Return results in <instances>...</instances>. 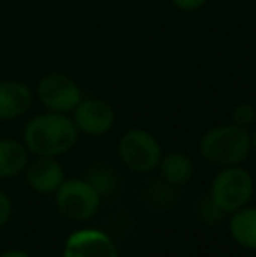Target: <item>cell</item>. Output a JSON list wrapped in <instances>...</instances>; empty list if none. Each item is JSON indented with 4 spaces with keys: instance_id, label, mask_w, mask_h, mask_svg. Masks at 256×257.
I'll return each mask as SVG.
<instances>
[{
    "instance_id": "1",
    "label": "cell",
    "mask_w": 256,
    "mask_h": 257,
    "mask_svg": "<svg viewBox=\"0 0 256 257\" xmlns=\"http://www.w3.org/2000/svg\"><path fill=\"white\" fill-rule=\"evenodd\" d=\"M79 130L75 128L70 114L46 110L34 115L23 126L21 142L34 156H60L70 153L79 142Z\"/></svg>"
},
{
    "instance_id": "2",
    "label": "cell",
    "mask_w": 256,
    "mask_h": 257,
    "mask_svg": "<svg viewBox=\"0 0 256 257\" xmlns=\"http://www.w3.org/2000/svg\"><path fill=\"white\" fill-rule=\"evenodd\" d=\"M198 153L218 168L242 165L251 154V132L233 122L212 126L198 140Z\"/></svg>"
},
{
    "instance_id": "3",
    "label": "cell",
    "mask_w": 256,
    "mask_h": 257,
    "mask_svg": "<svg viewBox=\"0 0 256 257\" xmlns=\"http://www.w3.org/2000/svg\"><path fill=\"white\" fill-rule=\"evenodd\" d=\"M254 194V179L242 165L219 168L209 189V198L226 215L249 205Z\"/></svg>"
},
{
    "instance_id": "4",
    "label": "cell",
    "mask_w": 256,
    "mask_h": 257,
    "mask_svg": "<svg viewBox=\"0 0 256 257\" xmlns=\"http://www.w3.org/2000/svg\"><path fill=\"white\" fill-rule=\"evenodd\" d=\"M118 156L128 170L135 173H149L158 170L163 156L161 144L151 132L142 128L127 130L118 140Z\"/></svg>"
},
{
    "instance_id": "5",
    "label": "cell",
    "mask_w": 256,
    "mask_h": 257,
    "mask_svg": "<svg viewBox=\"0 0 256 257\" xmlns=\"http://www.w3.org/2000/svg\"><path fill=\"white\" fill-rule=\"evenodd\" d=\"M56 208L72 222H86L97 215L102 196L86 179H65L55 193Z\"/></svg>"
},
{
    "instance_id": "6",
    "label": "cell",
    "mask_w": 256,
    "mask_h": 257,
    "mask_svg": "<svg viewBox=\"0 0 256 257\" xmlns=\"http://www.w3.org/2000/svg\"><path fill=\"white\" fill-rule=\"evenodd\" d=\"M35 98L46 110L58 114H72L77 103L84 98L81 86L65 72H48L35 84Z\"/></svg>"
},
{
    "instance_id": "7",
    "label": "cell",
    "mask_w": 256,
    "mask_h": 257,
    "mask_svg": "<svg viewBox=\"0 0 256 257\" xmlns=\"http://www.w3.org/2000/svg\"><path fill=\"white\" fill-rule=\"evenodd\" d=\"M79 133L88 137H102L116 124V110L107 100L88 96L77 103L70 114Z\"/></svg>"
},
{
    "instance_id": "8",
    "label": "cell",
    "mask_w": 256,
    "mask_h": 257,
    "mask_svg": "<svg viewBox=\"0 0 256 257\" xmlns=\"http://www.w3.org/2000/svg\"><path fill=\"white\" fill-rule=\"evenodd\" d=\"M62 257H120V250L107 233L81 227L67 236Z\"/></svg>"
},
{
    "instance_id": "9",
    "label": "cell",
    "mask_w": 256,
    "mask_h": 257,
    "mask_svg": "<svg viewBox=\"0 0 256 257\" xmlns=\"http://www.w3.org/2000/svg\"><path fill=\"white\" fill-rule=\"evenodd\" d=\"M27 182L39 194H55L65 180V170L58 158L35 156L25 168Z\"/></svg>"
},
{
    "instance_id": "10",
    "label": "cell",
    "mask_w": 256,
    "mask_h": 257,
    "mask_svg": "<svg viewBox=\"0 0 256 257\" xmlns=\"http://www.w3.org/2000/svg\"><path fill=\"white\" fill-rule=\"evenodd\" d=\"M35 93L27 82L18 79H0V121H14L28 114Z\"/></svg>"
},
{
    "instance_id": "11",
    "label": "cell",
    "mask_w": 256,
    "mask_h": 257,
    "mask_svg": "<svg viewBox=\"0 0 256 257\" xmlns=\"http://www.w3.org/2000/svg\"><path fill=\"white\" fill-rule=\"evenodd\" d=\"M228 231L240 248L256 252V205H246L230 213Z\"/></svg>"
},
{
    "instance_id": "12",
    "label": "cell",
    "mask_w": 256,
    "mask_h": 257,
    "mask_svg": "<svg viewBox=\"0 0 256 257\" xmlns=\"http://www.w3.org/2000/svg\"><path fill=\"white\" fill-rule=\"evenodd\" d=\"M158 170L165 184H168L170 187H178L185 186L193 179L195 163L188 154L174 151V153L161 156Z\"/></svg>"
},
{
    "instance_id": "13",
    "label": "cell",
    "mask_w": 256,
    "mask_h": 257,
    "mask_svg": "<svg viewBox=\"0 0 256 257\" xmlns=\"http://www.w3.org/2000/svg\"><path fill=\"white\" fill-rule=\"evenodd\" d=\"M30 153L21 140L0 139V179H13L25 172Z\"/></svg>"
},
{
    "instance_id": "14",
    "label": "cell",
    "mask_w": 256,
    "mask_h": 257,
    "mask_svg": "<svg viewBox=\"0 0 256 257\" xmlns=\"http://www.w3.org/2000/svg\"><path fill=\"white\" fill-rule=\"evenodd\" d=\"M84 179L99 191V194L102 198L113 194L118 187V182H120L116 172L109 165H106V163H95V165L90 166L86 170Z\"/></svg>"
},
{
    "instance_id": "15",
    "label": "cell",
    "mask_w": 256,
    "mask_h": 257,
    "mask_svg": "<svg viewBox=\"0 0 256 257\" xmlns=\"http://www.w3.org/2000/svg\"><path fill=\"white\" fill-rule=\"evenodd\" d=\"M230 117H232L230 122L240 126V128L251 130L256 124V107L249 102H240L232 108Z\"/></svg>"
},
{
    "instance_id": "16",
    "label": "cell",
    "mask_w": 256,
    "mask_h": 257,
    "mask_svg": "<svg viewBox=\"0 0 256 257\" xmlns=\"http://www.w3.org/2000/svg\"><path fill=\"white\" fill-rule=\"evenodd\" d=\"M198 217H200V220L205 224H218L225 219L226 213L207 196L204 201H200V205H198Z\"/></svg>"
},
{
    "instance_id": "17",
    "label": "cell",
    "mask_w": 256,
    "mask_h": 257,
    "mask_svg": "<svg viewBox=\"0 0 256 257\" xmlns=\"http://www.w3.org/2000/svg\"><path fill=\"white\" fill-rule=\"evenodd\" d=\"M13 217V201L4 191H0V229L6 226Z\"/></svg>"
},
{
    "instance_id": "18",
    "label": "cell",
    "mask_w": 256,
    "mask_h": 257,
    "mask_svg": "<svg viewBox=\"0 0 256 257\" xmlns=\"http://www.w3.org/2000/svg\"><path fill=\"white\" fill-rule=\"evenodd\" d=\"M170 4L183 13H193V11L202 9L207 4V0H170Z\"/></svg>"
},
{
    "instance_id": "19",
    "label": "cell",
    "mask_w": 256,
    "mask_h": 257,
    "mask_svg": "<svg viewBox=\"0 0 256 257\" xmlns=\"http://www.w3.org/2000/svg\"><path fill=\"white\" fill-rule=\"evenodd\" d=\"M0 257H30V254H27L25 250H20V248H11V250L2 252Z\"/></svg>"
},
{
    "instance_id": "20",
    "label": "cell",
    "mask_w": 256,
    "mask_h": 257,
    "mask_svg": "<svg viewBox=\"0 0 256 257\" xmlns=\"http://www.w3.org/2000/svg\"><path fill=\"white\" fill-rule=\"evenodd\" d=\"M251 153L256 154V130L251 132Z\"/></svg>"
}]
</instances>
